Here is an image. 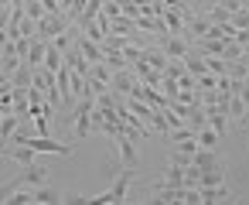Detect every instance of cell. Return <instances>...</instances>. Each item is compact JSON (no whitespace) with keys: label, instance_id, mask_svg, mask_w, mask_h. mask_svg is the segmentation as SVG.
<instances>
[{"label":"cell","instance_id":"ffe728a7","mask_svg":"<svg viewBox=\"0 0 249 205\" xmlns=\"http://www.w3.org/2000/svg\"><path fill=\"white\" fill-rule=\"evenodd\" d=\"M62 62H65V58H62V52L48 41V48H45V62H41V65H45L48 72H58V69H62Z\"/></svg>","mask_w":249,"mask_h":205},{"label":"cell","instance_id":"44dd1931","mask_svg":"<svg viewBox=\"0 0 249 205\" xmlns=\"http://www.w3.org/2000/svg\"><path fill=\"white\" fill-rule=\"evenodd\" d=\"M201 185H225V168H212V171H201V181H198V188Z\"/></svg>","mask_w":249,"mask_h":205},{"label":"cell","instance_id":"3957f363","mask_svg":"<svg viewBox=\"0 0 249 205\" xmlns=\"http://www.w3.org/2000/svg\"><path fill=\"white\" fill-rule=\"evenodd\" d=\"M109 89L130 99V96H137V89H140V79H137V72H133V69H116V72H113V82H109Z\"/></svg>","mask_w":249,"mask_h":205},{"label":"cell","instance_id":"9c48e42d","mask_svg":"<svg viewBox=\"0 0 249 205\" xmlns=\"http://www.w3.org/2000/svg\"><path fill=\"white\" fill-rule=\"evenodd\" d=\"M0 154H7V157L18 161V164H31V161H38V150H31L28 144H7Z\"/></svg>","mask_w":249,"mask_h":205},{"label":"cell","instance_id":"2e32d148","mask_svg":"<svg viewBox=\"0 0 249 205\" xmlns=\"http://www.w3.org/2000/svg\"><path fill=\"white\" fill-rule=\"evenodd\" d=\"M79 35H82V31H79V28L72 24L69 31H62V35H55V38H52V45H55L58 52H69V48H75V41H79Z\"/></svg>","mask_w":249,"mask_h":205},{"label":"cell","instance_id":"ac0fdd59","mask_svg":"<svg viewBox=\"0 0 249 205\" xmlns=\"http://www.w3.org/2000/svg\"><path fill=\"white\" fill-rule=\"evenodd\" d=\"M242 116H246L242 96H239V93H229V123H242Z\"/></svg>","mask_w":249,"mask_h":205},{"label":"cell","instance_id":"9a60e30c","mask_svg":"<svg viewBox=\"0 0 249 205\" xmlns=\"http://www.w3.org/2000/svg\"><path fill=\"white\" fill-rule=\"evenodd\" d=\"M75 48L89 58V62H103V45H96L92 38H86V35H79V41H75Z\"/></svg>","mask_w":249,"mask_h":205},{"label":"cell","instance_id":"7a4b0ae2","mask_svg":"<svg viewBox=\"0 0 249 205\" xmlns=\"http://www.w3.org/2000/svg\"><path fill=\"white\" fill-rule=\"evenodd\" d=\"M72 24H75V21H72V18H69L65 11H62V14H45V18L38 21V38H41V41H52L55 35L69 31Z\"/></svg>","mask_w":249,"mask_h":205},{"label":"cell","instance_id":"ba28073f","mask_svg":"<svg viewBox=\"0 0 249 205\" xmlns=\"http://www.w3.org/2000/svg\"><path fill=\"white\" fill-rule=\"evenodd\" d=\"M21 120H24V116H18V113H4V116H0V150L11 144V137H14V130L21 127Z\"/></svg>","mask_w":249,"mask_h":205},{"label":"cell","instance_id":"8992f818","mask_svg":"<svg viewBox=\"0 0 249 205\" xmlns=\"http://www.w3.org/2000/svg\"><path fill=\"white\" fill-rule=\"evenodd\" d=\"M113 144H116V154H120V164L123 168H137V140H130L126 133H120V137H113Z\"/></svg>","mask_w":249,"mask_h":205},{"label":"cell","instance_id":"e0dca14e","mask_svg":"<svg viewBox=\"0 0 249 205\" xmlns=\"http://www.w3.org/2000/svg\"><path fill=\"white\" fill-rule=\"evenodd\" d=\"M45 48H48V41L35 38V41H31V48H28V55H24V62H28L31 69H38V65L45 62Z\"/></svg>","mask_w":249,"mask_h":205},{"label":"cell","instance_id":"484cf974","mask_svg":"<svg viewBox=\"0 0 249 205\" xmlns=\"http://www.w3.org/2000/svg\"><path fill=\"white\" fill-rule=\"evenodd\" d=\"M41 7H45L48 14H62V7H58V0H41Z\"/></svg>","mask_w":249,"mask_h":205},{"label":"cell","instance_id":"cb8c5ba5","mask_svg":"<svg viewBox=\"0 0 249 205\" xmlns=\"http://www.w3.org/2000/svg\"><path fill=\"white\" fill-rule=\"evenodd\" d=\"M205 18H208L212 24H225V21H229V11H225L222 4H215V7H208V11H205Z\"/></svg>","mask_w":249,"mask_h":205},{"label":"cell","instance_id":"4316f807","mask_svg":"<svg viewBox=\"0 0 249 205\" xmlns=\"http://www.w3.org/2000/svg\"><path fill=\"white\" fill-rule=\"evenodd\" d=\"M242 123H249V103H246V116H242Z\"/></svg>","mask_w":249,"mask_h":205},{"label":"cell","instance_id":"d6986e66","mask_svg":"<svg viewBox=\"0 0 249 205\" xmlns=\"http://www.w3.org/2000/svg\"><path fill=\"white\" fill-rule=\"evenodd\" d=\"M164 24H167V31H171V35H181V38H184V18H181L178 11H171V7H167V11H164Z\"/></svg>","mask_w":249,"mask_h":205},{"label":"cell","instance_id":"f1b7e54d","mask_svg":"<svg viewBox=\"0 0 249 205\" xmlns=\"http://www.w3.org/2000/svg\"><path fill=\"white\" fill-rule=\"evenodd\" d=\"M242 52H246V55H249V41H246V48H242Z\"/></svg>","mask_w":249,"mask_h":205},{"label":"cell","instance_id":"7c38bea8","mask_svg":"<svg viewBox=\"0 0 249 205\" xmlns=\"http://www.w3.org/2000/svg\"><path fill=\"white\" fill-rule=\"evenodd\" d=\"M195 140H198V147L218 150V144H222V133H218V130H212V127L205 123V127H198V130H195Z\"/></svg>","mask_w":249,"mask_h":205},{"label":"cell","instance_id":"7402d4cb","mask_svg":"<svg viewBox=\"0 0 249 205\" xmlns=\"http://www.w3.org/2000/svg\"><path fill=\"white\" fill-rule=\"evenodd\" d=\"M222 58H225V62H235V58H242V45H239L235 38H229V41L222 45Z\"/></svg>","mask_w":249,"mask_h":205},{"label":"cell","instance_id":"5bb4252c","mask_svg":"<svg viewBox=\"0 0 249 205\" xmlns=\"http://www.w3.org/2000/svg\"><path fill=\"white\" fill-rule=\"evenodd\" d=\"M109 31H113V35H126V38H133L137 21H133V18H126V14H116V18H109Z\"/></svg>","mask_w":249,"mask_h":205},{"label":"cell","instance_id":"6da1fadb","mask_svg":"<svg viewBox=\"0 0 249 205\" xmlns=\"http://www.w3.org/2000/svg\"><path fill=\"white\" fill-rule=\"evenodd\" d=\"M133 171H137V168H123V171H120V174L109 181V188H106V191H99V195H89L86 202H103V205H106V202H113V205H123V202H130L126 195H130Z\"/></svg>","mask_w":249,"mask_h":205},{"label":"cell","instance_id":"5b68a950","mask_svg":"<svg viewBox=\"0 0 249 205\" xmlns=\"http://www.w3.org/2000/svg\"><path fill=\"white\" fill-rule=\"evenodd\" d=\"M218 202H235L225 185H201L198 188V205H218Z\"/></svg>","mask_w":249,"mask_h":205},{"label":"cell","instance_id":"d4e9b609","mask_svg":"<svg viewBox=\"0 0 249 205\" xmlns=\"http://www.w3.org/2000/svg\"><path fill=\"white\" fill-rule=\"evenodd\" d=\"M160 89H164V96H167V99H178V93H181V89H178V79H171V75H164Z\"/></svg>","mask_w":249,"mask_h":205},{"label":"cell","instance_id":"30bf717a","mask_svg":"<svg viewBox=\"0 0 249 205\" xmlns=\"http://www.w3.org/2000/svg\"><path fill=\"white\" fill-rule=\"evenodd\" d=\"M205 123H208L212 130L225 133V130H229V113H225L222 106H205Z\"/></svg>","mask_w":249,"mask_h":205},{"label":"cell","instance_id":"277c9868","mask_svg":"<svg viewBox=\"0 0 249 205\" xmlns=\"http://www.w3.org/2000/svg\"><path fill=\"white\" fill-rule=\"evenodd\" d=\"M157 48H160L167 58H184V55L191 52V41H188V38H181V35H160Z\"/></svg>","mask_w":249,"mask_h":205},{"label":"cell","instance_id":"4fadbf2b","mask_svg":"<svg viewBox=\"0 0 249 205\" xmlns=\"http://www.w3.org/2000/svg\"><path fill=\"white\" fill-rule=\"evenodd\" d=\"M31 191H35V202H38V205H58V202L65 198V195H62L58 188H52L48 181H45V185H38V188H31Z\"/></svg>","mask_w":249,"mask_h":205},{"label":"cell","instance_id":"83f0119b","mask_svg":"<svg viewBox=\"0 0 249 205\" xmlns=\"http://www.w3.org/2000/svg\"><path fill=\"white\" fill-rule=\"evenodd\" d=\"M242 7H246V11H249V0H242Z\"/></svg>","mask_w":249,"mask_h":205},{"label":"cell","instance_id":"52a82bcc","mask_svg":"<svg viewBox=\"0 0 249 205\" xmlns=\"http://www.w3.org/2000/svg\"><path fill=\"white\" fill-rule=\"evenodd\" d=\"M45 181H48V168H45L41 161H31V164H24L21 185H28V188H38V185H45Z\"/></svg>","mask_w":249,"mask_h":205},{"label":"cell","instance_id":"603a6c76","mask_svg":"<svg viewBox=\"0 0 249 205\" xmlns=\"http://www.w3.org/2000/svg\"><path fill=\"white\" fill-rule=\"evenodd\" d=\"M48 11L41 7V0H24V18H31V21H41Z\"/></svg>","mask_w":249,"mask_h":205},{"label":"cell","instance_id":"8fae6325","mask_svg":"<svg viewBox=\"0 0 249 205\" xmlns=\"http://www.w3.org/2000/svg\"><path fill=\"white\" fill-rule=\"evenodd\" d=\"M137 58H143V62H147L150 69H157V72H164V69H167V62H171L160 48H140V55H137ZM137 58H133V62H137Z\"/></svg>","mask_w":249,"mask_h":205}]
</instances>
